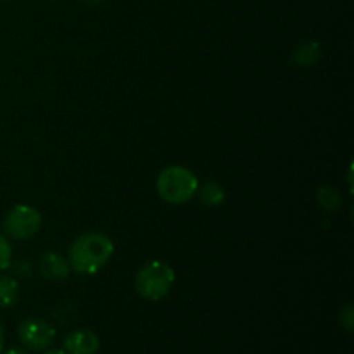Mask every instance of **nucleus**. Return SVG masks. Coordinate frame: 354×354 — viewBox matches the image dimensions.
<instances>
[{"label":"nucleus","mask_w":354,"mask_h":354,"mask_svg":"<svg viewBox=\"0 0 354 354\" xmlns=\"http://www.w3.org/2000/svg\"><path fill=\"white\" fill-rule=\"evenodd\" d=\"M114 252V244L100 232H86L69 245V266L83 275H95L107 265Z\"/></svg>","instance_id":"f257e3e1"},{"label":"nucleus","mask_w":354,"mask_h":354,"mask_svg":"<svg viewBox=\"0 0 354 354\" xmlns=\"http://www.w3.org/2000/svg\"><path fill=\"white\" fill-rule=\"evenodd\" d=\"M199 189L197 176L183 166H169L162 169L156 182V190L165 203L180 206L196 196Z\"/></svg>","instance_id":"f03ea898"},{"label":"nucleus","mask_w":354,"mask_h":354,"mask_svg":"<svg viewBox=\"0 0 354 354\" xmlns=\"http://www.w3.org/2000/svg\"><path fill=\"white\" fill-rule=\"evenodd\" d=\"M175 283V272L168 263L159 259L149 261L142 266L135 277V290L147 301H159L168 296Z\"/></svg>","instance_id":"7ed1b4c3"},{"label":"nucleus","mask_w":354,"mask_h":354,"mask_svg":"<svg viewBox=\"0 0 354 354\" xmlns=\"http://www.w3.org/2000/svg\"><path fill=\"white\" fill-rule=\"evenodd\" d=\"M2 227L6 237L14 239V241H26L40 232L41 216L35 207L28 204H16L7 211Z\"/></svg>","instance_id":"20e7f679"},{"label":"nucleus","mask_w":354,"mask_h":354,"mask_svg":"<svg viewBox=\"0 0 354 354\" xmlns=\"http://www.w3.org/2000/svg\"><path fill=\"white\" fill-rule=\"evenodd\" d=\"M17 337L31 351H45L55 341V328L44 318H26L17 327Z\"/></svg>","instance_id":"39448f33"},{"label":"nucleus","mask_w":354,"mask_h":354,"mask_svg":"<svg viewBox=\"0 0 354 354\" xmlns=\"http://www.w3.org/2000/svg\"><path fill=\"white\" fill-rule=\"evenodd\" d=\"M100 339L90 328L69 332L62 341V351L66 354H95L99 351Z\"/></svg>","instance_id":"423d86ee"},{"label":"nucleus","mask_w":354,"mask_h":354,"mask_svg":"<svg viewBox=\"0 0 354 354\" xmlns=\"http://www.w3.org/2000/svg\"><path fill=\"white\" fill-rule=\"evenodd\" d=\"M69 261L64 259V256L57 254V252L47 251L40 256L38 261V270L45 279L50 280H64L69 277Z\"/></svg>","instance_id":"0eeeda50"},{"label":"nucleus","mask_w":354,"mask_h":354,"mask_svg":"<svg viewBox=\"0 0 354 354\" xmlns=\"http://www.w3.org/2000/svg\"><path fill=\"white\" fill-rule=\"evenodd\" d=\"M320 55L322 47L318 41H303L290 54V64L296 68H310V66L317 64Z\"/></svg>","instance_id":"6e6552de"},{"label":"nucleus","mask_w":354,"mask_h":354,"mask_svg":"<svg viewBox=\"0 0 354 354\" xmlns=\"http://www.w3.org/2000/svg\"><path fill=\"white\" fill-rule=\"evenodd\" d=\"M196 194H199V201L206 207H218L225 201V189L216 182L204 183L197 189Z\"/></svg>","instance_id":"1a4fd4ad"},{"label":"nucleus","mask_w":354,"mask_h":354,"mask_svg":"<svg viewBox=\"0 0 354 354\" xmlns=\"http://www.w3.org/2000/svg\"><path fill=\"white\" fill-rule=\"evenodd\" d=\"M19 299V283L12 277H0V308H10Z\"/></svg>","instance_id":"9d476101"},{"label":"nucleus","mask_w":354,"mask_h":354,"mask_svg":"<svg viewBox=\"0 0 354 354\" xmlns=\"http://www.w3.org/2000/svg\"><path fill=\"white\" fill-rule=\"evenodd\" d=\"M317 199H318V204H320L322 209L328 211V213H332V211H337L339 207H341V203H342L341 192H339L335 187H330V185L320 187V190H318V194H317Z\"/></svg>","instance_id":"9b49d317"},{"label":"nucleus","mask_w":354,"mask_h":354,"mask_svg":"<svg viewBox=\"0 0 354 354\" xmlns=\"http://www.w3.org/2000/svg\"><path fill=\"white\" fill-rule=\"evenodd\" d=\"M10 261H12V248L6 235L0 234V272L9 268Z\"/></svg>","instance_id":"f8f14e48"},{"label":"nucleus","mask_w":354,"mask_h":354,"mask_svg":"<svg viewBox=\"0 0 354 354\" xmlns=\"http://www.w3.org/2000/svg\"><path fill=\"white\" fill-rule=\"evenodd\" d=\"M339 324H341L348 332H353L354 328L353 304H346L344 308H341V311H339Z\"/></svg>","instance_id":"ddd939ff"},{"label":"nucleus","mask_w":354,"mask_h":354,"mask_svg":"<svg viewBox=\"0 0 354 354\" xmlns=\"http://www.w3.org/2000/svg\"><path fill=\"white\" fill-rule=\"evenodd\" d=\"M0 354H30V353L24 351V349H19V348H10V349H7V351H2Z\"/></svg>","instance_id":"4468645a"},{"label":"nucleus","mask_w":354,"mask_h":354,"mask_svg":"<svg viewBox=\"0 0 354 354\" xmlns=\"http://www.w3.org/2000/svg\"><path fill=\"white\" fill-rule=\"evenodd\" d=\"M3 341H6V337H3V327H2V322H0V353H2L3 349Z\"/></svg>","instance_id":"2eb2a0df"},{"label":"nucleus","mask_w":354,"mask_h":354,"mask_svg":"<svg viewBox=\"0 0 354 354\" xmlns=\"http://www.w3.org/2000/svg\"><path fill=\"white\" fill-rule=\"evenodd\" d=\"M44 354H66V353L62 351V349H50V351H47V353H44Z\"/></svg>","instance_id":"dca6fc26"},{"label":"nucleus","mask_w":354,"mask_h":354,"mask_svg":"<svg viewBox=\"0 0 354 354\" xmlns=\"http://www.w3.org/2000/svg\"><path fill=\"white\" fill-rule=\"evenodd\" d=\"M83 2H86V3H93V6H97V3L104 2V0H83Z\"/></svg>","instance_id":"f3484780"}]
</instances>
